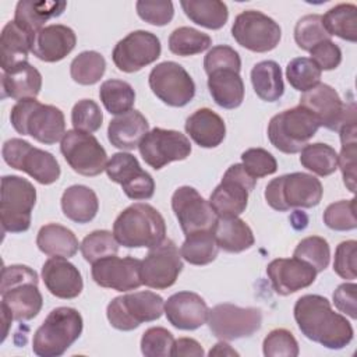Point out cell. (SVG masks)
I'll use <instances>...</instances> for the list:
<instances>
[{
    "label": "cell",
    "mask_w": 357,
    "mask_h": 357,
    "mask_svg": "<svg viewBox=\"0 0 357 357\" xmlns=\"http://www.w3.org/2000/svg\"><path fill=\"white\" fill-rule=\"evenodd\" d=\"M42 89V75L28 61L1 74V96L18 100L36 98Z\"/></svg>",
    "instance_id": "30"
},
{
    "label": "cell",
    "mask_w": 357,
    "mask_h": 357,
    "mask_svg": "<svg viewBox=\"0 0 357 357\" xmlns=\"http://www.w3.org/2000/svg\"><path fill=\"white\" fill-rule=\"evenodd\" d=\"M356 268H357V241L356 240L342 241L335 250L333 271L342 279L353 282L357 276Z\"/></svg>",
    "instance_id": "56"
},
{
    "label": "cell",
    "mask_w": 357,
    "mask_h": 357,
    "mask_svg": "<svg viewBox=\"0 0 357 357\" xmlns=\"http://www.w3.org/2000/svg\"><path fill=\"white\" fill-rule=\"evenodd\" d=\"M213 236L219 248L226 252H243L255 243L251 227L238 216L218 218Z\"/></svg>",
    "instance_id": "33"
},
{
    "label": "cell",
    "mask_w": 357,
    "mask_h": 357,
    "mask_svg": "<svg viewBox=\"0 0 357 357\" xmlns=\"http://www.w3.org/2000/svg\"><path fill=\"white\" fill-rule=\"evenodd\" d=\"M138 151L148 166L159 170L172 162L187 159L191 142L180 131L155 127L142 138Z\"/></svg>",
    "instance_id": "17"
},
{
    "label": "cell",
    "mask_w": 357,
    "mask_h": 357,
    "mask_svg": "<svg viewBox=\"0 0 357 357\" xmlns=\"http://www.w3.org/2000/svg\"><path fill=\"white\" fill-rule=\"evenodd\" d=\"M356 283H342L333 291V304L335 307L350 317L351 319L357 318V307H356Z\"/></svg>",
    "instance_id": "58"
},
{
    "label": "cell",
    "mask_w": 357,
    "mask_h": 357,
    "mask_svg": "<svg viewBox=\"0 0 357 357\" xmlns=\"http://www.w3.org/2000/svg\"><path fill=\"white\" fill-rule=\"evenodd\" d=\"M33 36L35 35L26 32L14 21H8L3 26L0 36V66L3 73L28 61Z\"/></svg>",
    "instance_id": "29"
},
{
    "label": "cell",
    "mask_w": 357,
    "mask_h": 357,
    "mask_svg": "<svg viewBox=\"0 0 357 357\" xmlns=\"http://www.w3.org/2000/svg\"><path fill=\"white\" fill-rule=\"evenodd\" d=\"M255 184L257 178L248 174L241 163L231 165L209 197V204L216 216L231 218L241 215L247 208L248 194Z\"/></svg>",
    "instance_id": "11"
},
{
    "label": "cell",
    "mask_w": 357,
    "mask_h": 357,
    "mask_svg": "<svg viewBox=\"0 0 357 357\" xmlns=\"http://www.w3.org/2000/svg\"><path fill=\"white\" fill-rule=\"evenodd\" d=\"M42 279L49 293L63 300L78 297L84 289L78 268L64 257H50L42 266Z\"/></svg>",
    "instance_id": "25"
},
{
    "label": "cell",
    "mask_w": 357,
    "mask_h": 357,
    "mask_svg": "<svg viewBox=\"0 0 357 357\" xmlns=\"http://www.w3.org/2000/svg\"><path fill=\"white\" fill-rule=\"evenodd\" d=\"M105 170L112 181L121 185L130 199L142 201L153 197L155 181L152 176L139 166L134 155L128 152L112 155Z\"/></svg>",
    "instance_id": "21"
},
{
    "label": "cell",
    "mask_w": 357,
    "mask_h": 357,
    "mask_svg": "<svg viewBox=\"0 0 357 357\" xmlns=\"http://www.w3.org/2000/svg\"><path fill=\"white\" fill-rule=\"evenodd\" d=\"M113 234L126 248H152L166 238V223L156 208L135 202L116 218Z\"/></svg>",
    "instance_id": "2"
},
{
    "label": "cell",
    "mask_w": 357,
    "mask_h": 357,
    "mask_svg": "<svg viewBox=\"0 0 357 357\" xmlns=\"http://www.w3.org/2000/svg\"><path fill=\"white\" fill-rule=\"evenodd\" d=\"M103 114L99 105L92 99L78 100L71 110V123L74 130L84 132H95L102 127Z\"/></svg>",
    "instance_id": "50"
},
{
    "label": "cell",
    "mask_w": 357,
    "mask_h": 357,
    "mask_svg": "<svg viewBox=\"0 0 357 357\" xmlns=\"http://www.w3.org/2000/svg\"><path fill=\"white\" fill-rule=\"evenodd\" d=\"M293 257L310 264L317 273L328 268L331 261V248L328 241L319 236H310L303 238L294 248Z\"/></svg>",
    "instance_id": "47"
},
{
    "label": "cell",
    "mask_w": 357,
    "mask_h": 357,
    "mask_svg": "<svg viewBox=\"0 0 357 357\" xmlns=\"http://www.w3.org/2000/svg\"><path fill=\"white\" fill-rule=\"evenodd\" d=\"M149 131V123L138 110H130L110 120L107 127L109 142L121 151L138 148L142 138Z\"/></svg>",
    "instance_id": "27"
},
{
    "label": "cell",
    "mask_w": 357,
    "mask_h": 357,
    "mask_svg": "<svg viewBox=\"0 0 357 357\" xmlns=\"http://www.w3.org/2000/svg\"><path fill=\"white\" fill-rule=\"evenodd\" d=\"M342 149L337 155V167H340L343 183L356 192V156H357V121L347 123L339 128Z\"/></svg>",
    "instance_id": "40"
},
{
    "label": "cell",
    "mask_w": 357,
    "mask_h": 357,
    "mask_svg": "<svg viewBox=\"0 0 357 357\" xmlns=\"http://www.w3.org/2000/svg\"><path fill=\"white\" fill-rule=\"evenodd\" d=\"M324 223L336 231L354 230L357 227L356 219V198L332 202L324 211Z\"/></svg>",
    "instance_id": "49"
},
{
    "label": "cell",
    "mask_w": 357,
    "mask_h": 357,
    "mask_svg": "<svg viewBox=\"0 0 357 357\" xmlns=\"http://www.w3.org/2000/svg\"><path fill=\"white\" fill-rule=\"evenodd\" d=\"M38 283V273L26 265L3 266L1 307L8 310L14 321H29L40 312L43 298Z\"/></svg>",
    "instance_id": "3"
},
{
    "label": "cell",
    "mask_w": 357,
    "mask_h": 357,
    "mask_svg": "<svg viewBox=\"0 0 357 357\" xmlns=\"http://www.w3.org/2000/svg\"><path fill=\"white\" fill-rule=\"evenodd\" d=\"M204 354L202 346L192 337H178L172 349L173 357H202Z\"/></svg>",
    "instance_id": "59"
},
{
    "label": "cell",
    "mask_w": 357,
    "mask_h": 357,
    "mask_svg": "<svg viewBox=\"0 0 357 357\" xmlns=\"http://www.w3.org/2000/svg\"><path fill=\"white\" fill-rule=\"evenodd\" d=\"M137 14L151 25H167L174 15L173 3L169 0H139L135 3Z\"/></svg>",
    "instance_id": "54"
},
{
    "label": "cell",
    "mask_w": 357,
    "mask_h": 357,
    "mask_svg": "<svg viewBox=\"0 0 357 357\" xmlns=\"http://www.w3.org/2000/svg\"><path fill=\"white\" fill-rule=\"evenodd\" d=\"M66 7V1L21 0L15 6L14 22L26 32L35 35L38 31L45 28V22L52 18L60 17L64 13Z\"/></svg>",
    "instance_id": "31"
},
{
    "label": "cell",
    "mask_w": 357,
    "mask_h": 357,
    "mask_svg": "<svg viewBox=\"0 0 357 357\" xmlns=\"http://www.w3.org/2000/svg\"><path fill=\"white\" fill-rule=\"evenodd\" d=\"M75 43L77 36L70 26L52 24L35 33L31 53L42 61L56 63L68 56Z\"/></svg>",
    "instance_id": "26"
},
{
    "label": "cell",
    "mask_w": 357,
    "mask_h": 357,
    "mask_svg": "<svg viewBox=\"0 0 357 357\" xmlns=\"http://www.w3.org/2000/svg\"><path fill=\"white\" fill-rule=\"evenodd\" d=\"M36 202V188L20 176L1 178L0 218L4 231L24 233L31 227L32 209Z\"/></svg>",
    "instance_id": "8"
},
{
    "label": "cell",
    "mask_w": 357,
    "mask_h": 357,
    "mask_svg": "<svg viewBox=\"0 0 357 357\" xmlns=\"http://www.w3.org/2000/svg\"><path fill=\"white\" fill-rule=\"evenodd\" d=\"M61 209L66 218L84 225L89 223L99 211V201L95 191L82 184H74L61 195Z\"/></svg>",
    "instance_id": "34"
},
{
    "label": "cell",
    "mask_w": 357,
    "mask_h": 357,
    "mask_svg": "<svg viewBox=\"0 0 357 357\" xmlns=\"http://www.w3.org/2000/svg\"><path fill=\"white\" fill-rule=\"evenodd\" d=\"M174 344L173 335L162 326H152L142 333L141 351L146 357H169Z\"/></svg>",
    "instance_id": "52"
},
{
    "label": "cell",
    "mask_w": 357,
    "mask_h": 357,
    "mask_svg": "<svg viewBox=\"0 0 357 357\" xmlns=\"http://www.w3.org/2000/svg\"><path fill=\"white\" fill-rule=\"evenodd\" d=\"M310 54H311L310 59L318 66L321 71L335 70L342 63V50L331 39L322 40L318 45H315L310 50Z\"/></svg>",
    "instance_id": "57"
},
{
    "label": "cell",
    "mask_w": 357,
    "mask_h": 357,
    "mask_svg": "<svg viewBox=\"0 0 357 357\" xmlns=\"http://www.w3.org/2000/svg\"><path fill=\"white\" fill-rule=\"evenodd\" d=\"M219 245L215 240L213 230H202L185 236L180 248L181 258L191 265H208L216 259Z\"/></svg>",
    "instance_id": "39"
},
{
    "label": "cell",
    "mask_w": 357,
    "mask_h": 357,
    "mask_svg": "<svg viewBox=\"0 0 357 357\" xmlns=\"http://www.w3.org/2000/svg\"><path fill=\"white\" fill-rule=\"evenodd\" d=\"M328 39L331 36L322 25V15L308 14L296 22L294 40L300 49L310 52L315 45Z\"/></svg>",
    "instance_id": "48"
},
{
    "label": "cell",
    "mask_w": 357,
    "mask_h": 357,
    "mask_svg": "<svg viewBox=\"0 0 357 357\" xmlns=\"http://www.w3.org/2000/svg\"><path fill=\"white\" fill-rule=\"evenodd\" d=\"M181 271V254L170 238H165L160 244L149 248V252L141 261L142 284L156 290L173 286Z\"/></svg>",
    "instance_id": "18"
},
{
    "label": "cell",
    "mask_w": 357,
    "mask_h": 357,
    "mask_svg": "<svg viewBox=\"0 0 357 357\" xmlns=\"http://www.w3.org/2000/svg\"><path fill=\"white\" fill-rule=\"evenodd\" d=\"M165 301L149 290L134 291L114 297L106 308L110 325L119 331H132L144 322H152L162 317Z\"/></svg>",
    "instance_id": "9"
},
{
    "label": "cell",
    "mask_w": 357,
    "mask_h": 357,
    "mask_svg": "<svg viewBox=\"0 0 357 357\" xmlns=\"http://www.w3.org/2000/svg\"><path fill=\"white\" fill-rule=\"evenodd\" d=\"M148 84L158 99L173 107L188 105L195 95V84L191 75L176 61L156 64L149 73Z\"/></svg>",
    "instance_id": "15"
},
{
    "label": "cell",
    "mask_w": 357,
    "mask_h": 357,
    "mask_svg": "<svg viewBox=\"0 0 357 357\" xmlns=\"http://www.w3.org/2000/svg\"><path fill=\"white\" fill-rule=\"evenodd\" d=\"M99 98L105 109L114 116L132 110L135 103V91L121 79H106L99 88Z\"/></svg>",
    "instance_id": "41"
},
{
    "label": "cell",
    "mask_w": 357,
    "mask_h": 357,
    "mask_svg": "<svg viewBox=\"0 0 357 357\" xmlns=\"http://www.w3.org/2000/svg\"><path fill=\"white\" fill-rule=\"evenodd\" d=\"M172 209L184 236L202 230H213L218 219L209 201L190 185L178 187L173 192Z\"/></svg>",
    "instance_id": "20"
},
{
    "label": "cell",
    "mask_w": 357,
    "mask_h": 357,
    "mask_svg": "<svg viewBox=\"0 0 357 357\" xmlns=\"http://www.w3.org/2000/svg\"><path fill=\"white\" fill-rule=\"evenodd\" d=\"M230 68L240 73L241 70V59L238 53L227 46V45H218L209 49L204 59V70L206 74H211L215 70Z\"/></svg>",
    "instance_id": "55"
},
{
    "label": "cell",
    "mask_w": 357,
    "mask_h": 357,
    "mask_svg": "<svg viewBox=\"0 0 357 357\" xmlns=\"http://www.w3.org/2000/svg\"><path fill=\"white\" fill-rule=\"evenodd\" d=\"M298 105L310 110L321 127L332 131H339L342 126L357 121L354 102L344 103L336 89L324 82L304 92Z\"/></svg>",
    "instance_id": "12"
},
{
    "label": "cell",
    "mask_w": 357,
    "mask_h": 357,
    "mask_svg": "<svg viewBox=\"0 0 357 357\" xmlns=\"http://www.w3.org/2000/svg\"><path fill=\"white\" fill-rule=\"evenodd\" d=\"M209 356H238V353L234 349H231V346L226 343V340H222L216 343L213 349L209 350Z\"/></svg>",
    "instance_id": "60"
},
{
    "label": "cell",
    "mask_w": 357,
    "mask_h": 357,
    "mask_svg": "<svg viewBox=\"0 0 357 357\" xmlns=\"http://www.w3.org/2000/svg\"><path fill=\"white\" fill-rule=\"evenodd\" d=\"M208 89L215 103L223 109H236L244 100V82L236 70L223 68L208 74Z\"/></svg>",
    "instance_id": "32"
},
{
    "label": "cell",
    "mask_w": 357,
    "mask_h": 357,
    "mask_svg": "<svg viewBox=\"0 0 357 357\" xmlns=\"http://www.w3.org/2000/svg\"><path fill=\"white\" fill-rule=\"evenodd\" d=\"M60 152L75 173L86 177L100 174L107 165L105 148L89 132L78 130L66 131L61 138Z\"/></svg>",
    "instance_id": "16"
},
{
    "label": "cell",
    "mask_w": 357,
    "mask_h": 357,
    "mask_svg": "<svg viewBox=\"0 0 357 357\" xmlns=\"http://www.w3.org/2000/svg\"><path fill=\"white\" fill-rule=\"evenodd\" d=\"M185 132L201 148H216L226 137L223 119L208 107H202L190 114L185 120Z\"/></svg>",
    "instance_id": "28"
},
{
    "label": "cell",
    "mask_w": 357,
    "mask_h": 357,
    "mask_svg": "<svg viewBox=\"0 0 357 357\" xmlns=\"http://www.w3.org/2000/svg\"><path fill=\"white\" fill-rule=\"evenodd\" d=\"M322 25L329 36L357 40V7L351 3H340L322 15Z\"/></svg>",
    "instance_id": "38"
},
{
    "label": "cell",
    "mask_w": 357,
    "mask_h": 357,
    "mask_svg": "<svg viewBox=\"0 0 357 357\" xmlns=\"http://www.w3.org/2000/svg\"><path fill=\"white\" fill-rule=\"evenodd\" d=\"M322 71L308 57H296L287 63L286 78L289 84L300 92H307L319 84Z\"/></svg>",
    "instance_id": "45"
},
{
    "label": "cell",
    "mask_w": 357,
    "mask_h": 357,
    "mask_svg": "<svg viewBox=\"0 0 357 357\" xmlns=\"http://www.w3.org/2000/svg\"><path fill=\"white\" fill-rule=\"evenodd\" d=\"M241 165L254 178L273 174L278 170L275 156L264 148H250L241 153Z\"/></svg>",
    "instance_id": "53"
},
{
    "label": "cell",
    "mask_w": 357,
    "mask_h": 357,
    "mask_svg": "<svg viewBox=\"0 0 357 357\" xmlns=\"http://www.w3.org/2000/svg\"><path fill=\"white\" fill-rule=\"evenodd\" d=\"M321 181L308 173L294 172L272 178L265 187L268 205L279 212L291 208H312L322 199Z\"/></svg>",
    "instance_id": "6"
},
{
    "label": "cell",
    "mask_w": 357,
    "mask_h": 357,
    "mask_svg": "<svg viewBox=\"0 0 357 357\" xmlns=\"http://www.w3.org/2000/svg\"><path fill=\"white\" fill-rule=\"evenodd\" d=\"M160 52L159 38L149 31L138 29L130 32L116 43L112 59L120 71L135 73L156 61Z\"/></svg>",
    "instance_id": "19"
},
{
    "label": "cell",
    "mask_w": 357,
    "mask_h": 357,
    "mask_svg": "<svg viewBox=\"0 0 357 357\" xmlns=\"http://www.w3.org/2000/svg\"><path fill=\"white\" fill-rule=\"evenodd\" d=\"M91 273L98 286L116 291L137 290L142 284L141 261L134 257L100 258L92 264Z\"/></svg>",
    "instance_id": "22"
},
{
    "label": "cell",
    "mask_w": 357,
    "mask_h": 357,
    "mask_svg": "<svg viewBox=\"0 0 357 357\" xmlns=\"http://www.w3.org/2000/svg\"><path fill=\"white\" fill-rule=\"evenodd\" d=\"M38 248L49 257L71 258L79 248L78 238L66 226L47 223L42 226L36 236Z\"/></svg>",
    "instance_id": "35"
},
{
    "label": "cell",
    "mask_w": 357,
    "mask_h": 357,
    "mask_svg": "<svg viewBox=\"0 0 357 357\" xmlns=\"http://www.w3.org/2000/svg\"><path fill=\"white\" fill-rule=\"evenodd\" d=\"M211 45L209 35L191 26L176 28L169 36V49L177 56H194L209 49Z\"/></svg>",
    "instance_id": "44"
},
{
    "label": "cell",
    "mask_w": 357,
    "mask_h": 357,
    "mask_svg": "<svg viewBox=\"0 0 357 357\" xmlns=\"http://www.w3.org/2000/svg\"><path fill=\"white\" fill-rule=\"evenodd\" d=\"M319 127L315 116L298 105L271 119L268 138L278 151L291 155L300 152L317 134Z\"/></svg>",
    "instance_id": "7"
},
{
    "label": "cell",
    "mask_w": 357,
    "mask_h": 357,
    "mask_svg": "<svg viewBox=\"0 0 357 357\" xmlns=\"http://www.w3.org/2000/svg\"><path fill=\"white\" fill-rule=\"evenodd\" d=\"M119 243L114 234L109 230H95L84 237L79 244V250L86 262L93 264L100 258L109 255H117Z\"/></svg>",
    "instance_id": "46"
},
{
    "label": "cell",
    "mask_w": 357,
    "mask_h": 357,
    "mask_svg": "<svg viewBox=\"0 0 357 357\" xmlns=\"http://www.w3.org/2000/svg\"><path fill=\"white\" fill-rule=\"evenodd\" d=\"M106 70L105 57L95 50L79 53L70 64V75L79 85H93L100 81Z\"/></svg>",
    "instance_id": "43"
},
{
    "label": "cell",
    "mask_w": 357,
    "mask_h": 357,
    "mask_svg": "<svg viewBox=\"0 0 357 357\" xmlns=\"http://www.w3.org/2000/svg\"><path fill=\"white\" fill-rule=\"evenodd\" d=\"M251 84L257 96L265 102H276L284 92L282 70L273 60H264L252 67Z\"/></svg>",
    "instance_id": "36"
},
{
    "label": "cell",
    "mask_w": 357,
    "mask_h": 357,
    "mask_svg": "<svg viewBox=\"0 0 357 357\" xmlns=\"http://www.w3.org/2000/svg\"><path fill=\"white\" fill-rule=\"evenodd\" d=\"M13 128L21 135H29L40 144L53 145L66 134L63 112L36 100V98L18 100L10 112Z\"/></svg>",
    "instance_id": "4"
},
{
    "label": "cell",
    "mask_w": 357,
    "mask_h": 357,
    "mask_svg": "<svg viewBox=\"0 0 357 357\" xmlns=\"http://www.w3.org/2000/svg\"><path fill=\"white\" fill-rule=\"evenodd\" d=\"M163 311L169 324L174 328L180 331H195L208 321L209 308L199 294L178 291L167 298Z\"/></svg>",
    "instance_id": "24"
},
{
    "label": "cell",
    "mask_w": 357,
    "mask_h": 357,
    "mask_svg": "<svg viewBox=\"0 0 357 357\" xmlns=\"http://www.w3.org/2000/svg\"><path fill=\"white\" fill-rule=\"evenodd\" d=\"M1 155L10 167L26 173L39 184L49 185L60 178L61 170L56 158L22 138L7 139L3 144Z\"/></svg>",
    "instance_id": "10"
},
{
    "label": "cell",
    "mask_w": 357,
    "mask_h": 357,
    "mask_svg": "<svg viewBox=\"0 0 357 357\" xmlns=\"http://www.w3.org/2000/svg\"><path fill=\"white\" fill-rule=\"evenodd\" d=\"M300 163L314 174L326 177L337 169V152L328 144H307L300 151Z\"/></svg>",
    "instance_id": "42"
},
{
    "label": "cell",
    "mask_w": 357,
    "mask_h": 357,
    "mask_svg": "<svg viewBox=\"0 0 357 357\" xmlns=\"http://www.w3.org/2000/svg\"><path fill=\"white\" fill-rule=\"evenodd\" d=\"M206 322L215 337L230 342L250 337L259 331L262 312L257 307H238L223 303L209 310Z\"/></svg>",
    "instance_id": "13"
},
{
    "label": "cell",
    "mask_w": 357,
    "mask_h": 357,
    "mask_svg": "<svg viewBox=\"0 0 357 357\" xmlns=\"http://www.w3.org/2000/svg\"><path fill=\"white\" fill-rule=\"evenodd\" d=\"M262 351L266 357H296L300 353L296 337L284 328L273 329L266 335Z\"/></svg>",
    "instance_id": "51"
},
{
    "label": "cell",
    "mask_w": 357,
    "mask_h": 357,
    "mask_svg": "<svg viewBox=\"0 0 357 357\" xmlns=\"http://www.w3.org/2000/svg\"><path fill=\"white\" fill-rule=\"evenodd\" d=\"M293 312L300 332L326 349L340 350L353 340L351 324L346 317L335 312L329 300L324 296H301L296 301Z\"/></svg>",
    "instance_id": "1"
},
{
    "label": "cell",
    "mask_w": 357,
    "mask_h": 357,
    "mask_svg": "<svg viewBox=\"0 0 357 357\" xmlns=\"http://www.w3.org/2000/svg\"><path fill=\"white\" fill-rule=\"evenodd\" d=\"M180 6L194 24L208 29H220L229 18L227 6L220 0H183Z\"/></svg>",
    "instance_id": "37"
},
{
    "label": "cell",
    "mask_w": 357,
    "mask_h": 357,
    "mask_svg": "<svg viewBox=\"0 0 357 357\" xmlns=\"http://www.w3.org/2000/svg\"><path fill=\"white\" fill-rule=\"evenodd\" d=\"M266 275L279 296H289L315 282L317 271L300 258H278L268 264Z\"/></svg>",
    "instance_id": "23"
},
{
    "label": "cell",
    "mask_w": 357,
    "mask_h": 357,
    "mask_svg": "<svg viewBox=\"0 0 357 357\" xmlns=\"http://www.w3.org/2000/svg\"><path fill=\"white\" fill-rule=\"evenodd\" d=\"M82 328V317L75 308L57 307L33 333L32 350L39 357L63 356L81 336Z\"/></svg>",
    "instance_id": "5"
},
{
    "label": "cell",
    "mask_w": 357,
    "mask_h": 357,
    "mask_svg": "<svg viewBox=\"0 0 357 357\" xmlns=\"http://www.w3.org/2000/svg\"><path fill=\"white\" fill-rule=\"evenodd\" d=\"M231 35L240 46L255 53H265L279 45L282 29L266 14L257 10H245L234 18Z\"/></svg>",
    "instance_id": "14"
}]
</instances>
